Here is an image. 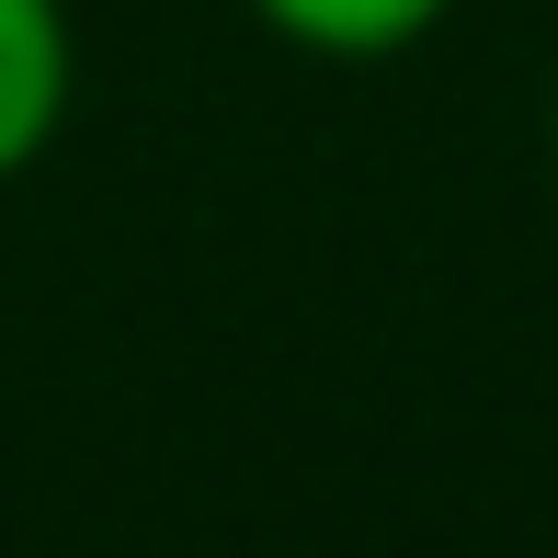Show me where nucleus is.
<instances>
[{
  "mask_svg": "<svg viewBox=\"0 0 558 558\" xmlns=\"http://www.w3.org/2000/svg\"><path fill=\"white\" fill-rule=\"evenodd\" d=\"M81 92V35H69V0H0V183L35 171L69 125Z\"/></svg>",
  "mask_w": 558,
  "mask_h": 558,
  "instance_id": "f257e3e1",
  "label": "nucleus"
},
{
  "mask_svg": "<svg viewBox=\"0 0 558 558\" xmlns=\"http://www.w3.org/2000/svg\"><path fill=\"white\" fill-rule=\"evenodd\" d=\"M274 46L296 58H331V69H376V58H411L422 35H445L456 0H240Z\"/></svg>",
  "mask_w": 558,
  "mask_h": 558,
  "instance_id": "f03ea898",
  "label": "nucleus"
},
{
  "mask_svg": "<svg viewBox=\"0 0 558 558\" xmlns=\"http://www.w3.org/2000/svg\"><path fill=\"white\" fill-rule=\"evenodd\" d=\"M547 160H558V114H547Z\"/></svg>",
  "mask_w": 558,
  "mask_h": 558,
  "instance_id": "7ed1b4c3",
  "label": "nucleus"
}]
</instances>
